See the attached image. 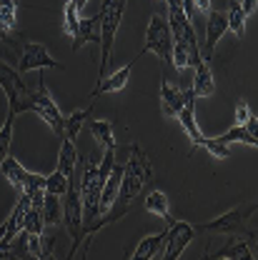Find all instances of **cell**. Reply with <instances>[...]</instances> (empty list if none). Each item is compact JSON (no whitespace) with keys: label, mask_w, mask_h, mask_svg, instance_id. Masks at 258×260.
Here are the masks:
<instances>
[{"label":"cell","mask_w":258,"mask_h":260,"mask_svg":"<svg viewBox=\"0 0 258 260\" xmlns=\"http://www.w3.org/2000/svg\"><path fill=\"white\" fill-rule=\"evenodd\" d=\"M126 3L128 0H103L100 3V68H98V83L108 75V60L113 53V43L118 28L126 15Z\"/></svg>","instance_id":"obj_2"},{"label":"cell","mask_w":258,"mask_h":260,"mask_svg":"<svg viewBox=\"0 0 258 260\" xmlns=\"http://www.w3.org/2000/svg\"><path fill=\"white\" fill-rule=\"evenodd\" d=\"M191 3H193L195 10H200L203 15H208V13H211V0H191Z\"/></svg>","instance_id":"obj_34"},{"label":"cell","mask_w":258,"mask_h":260,"mask_svg":"<svg viewBox=\"0 0 258 260\" xmlns=\"http://www.w3.org/2000/svg\"><path fill=\"white\" fill-rule=\"evenodd\" d=\"M181 125H183V130H186V135L191 138V143H193L195 148L203 143V133H200V128H198V120H195V98L191 95L186 103H183V108H181V113H178V118H176Z\"/></svg>","instance_id":"obj_18"},{"label":"cell","mask_w":258,"mask_h":260,"mask_svg":"<svg viewBox=\"0 0 258 260\" xmlns=\"http://www.w3.org/2000/svg\"><path fill=\"white\" fill-rule=\"evenodd\" d=\"M50 248H53V238H50V240H45V248H43V253H40V255H38L35 260H58L55 255H53V250H50Z\"/></svg>","instance_id":"obj_32"},{"label":"cell","mask_w":258,"mask_h":260,"mask_svg":"<svg viewBox=\"0 0 258 260\" xmlns=\"http://www.w3.org/2000/svg\"><path fill=\"white\" fill-rule=\"evenodd\" d=\"M198 148H206L213 158H218V160H226V158H231V148L228 145H223V143H218L216 138H203V143L198 145Z\"/></svg>","instance_id":"obj_30"},{"label":"cell","mask_w":258,"mask_h":260,"mask_svg":"<svg viewBox=\"0 0 258 260\" xmlns=\"http://www.w3.org/2000/svg\"><path fill=\"white\" fill-rule=\"evenodd\" d=\"M251 115H253V113H251L248 103L241 98V100L236 103V125H246V123L251 120Z\"/></svg>","instance_id":"obj_31"},{"label":"cell","mask_w":258,"mask_h":260,"mask_svg":"<svg viewBox=\"0 0 258 260\" xmlns=\"http://www.w3.org/2000/svg\"><path fill=\"white\" fill-rule=\"evenodd\" d=\"M256 200L251 203H243L233 210H226L223 215L208 220V223H200V225H193L195 233H221V235H243L246 240H253L256 243V235L248 230V220L256 215Z\"/></svg>","instance_id":"obj_3"},{"label":"cell","mask_w":258,"mask_h":260,"mask_svg":"<svg viewBox=\"0 0 258 260\" xmlns=\"http://www.w3.org/2000/svg\"><path fill=\"white\" fill-rule=\"evenodd\" d=\"M13 120H15V115L13 113H8V118H5V123H3V128H0V162L3 158L10 153V140H13Z\"/></svg>","instance_id":"obj_28"},{"label":"cell","mask_w":258,"mask_h":260,"mask_svg":"<svg viewBox=\"0 0 258 260\" xmlns=\"http://www.w3.org/2000/svg\"><path fill=\"white\" fill-rule=\"evenodd\" d=\"M91 133L103 150H116V138H113L110 120H91Z\"/></svg>","instance_id":"obj_24"},{"label":"cell","mask_w":258,"mask_h":260,"mask_svg":"<svg viewBox=\"0 0 258 260\" xmlns=\"http://www.w3.org/2000/svg\"><path fill=\"white\" fill-rule=\"evenodd\" d=\"M5 230H8V223H3V225H0V240H3V235H5Z\"/></svg>","instance_id":"obj_36"},{"label":"cell","mask_w":258,"mask_h":260,"mask_svg":"<svg viewBox=\"0 0 258 260\" xmlns=\"http://www.w3.org/2000/svg\"><path fill=\"white\" fill-rule=\"evenodd\" d=\"M18 38V0H0V45H13Z\"/></svg>","instance_id":"obj_12"},{"label":"cell","mask_w":258,"mask_h":260,"mask_svg":"<svg viewBox=\"0 0 258 260\" xmlns=\"http://www.w3.org/2000/svg\"><path fill=\"white\" fill-rule=\"evenodd\" d=\"M0 173L5 175V180H8L15 190H20V195H28V198H31V195L38 193V190H45V175L25 170L10 153L0 162Z\"/></svg>","instance_id":"obj_6"},{"label":"cell","mask_w":258,"mask_h":260,"mask_svg":"<svg viewBox=\"0 0 258 260\" xmlns=\"http://www.w3.org/2000/svg\"><path fill=\"white\" fill-rule=\"evenodd\" d=\"M195 238V228L191 223H183V220H173L168 225V235H165V243H163V258L161 260H181L183 250L188 248V243Z\"/></svg>","instance_id":"obj_9"},{"label":"cell","mask_w":258,"mask_h":260,"mask_svg":"<svg viewBox=\"0 0 258 260\" xmlns=\"http://www.w3.org/2000/svg\"><path fill=\"white\" fill-rule=\"evenodd\" d=\"M170 48H173V38H170V28H168V20L163 15H151L148 20V30H146V48L143 53H153L158 55L165 65H170Z\"/></svg>","instance_id":"obj_8"},{"label":"cell","mask_w":258,"mask_h":260,"mask_svg":"<svg viewBox=\"0 0 258 260\" xmlns=\"http://www.w3.org/2000/svg\"><path fill=\"white\" fill-rule=\"evenodd\" d=\"M151 180H153V165H151V160H148L146 150H143L138 143H133V145H130V158H128V162H126V168H123L121 185H118V193H116L113 205H110L108 213H103L96 223L85 230V235H83V243H80V248H83V258H85V250L91 248L93 235H96L100 228L110 225V223H118V220L130 210L133 200L143 193V188H146Z\"/></svg>","instance_id":"obj_1"},{"label":"cell","mask_w":258,"mask_h":260,"mask_svg":"<svg viewBox=\"0 0 258 260\" xmlns=\"http://www.w3.org/2000/svg\"><path fill=\"white\" fill-rule=\"evenodd\" d=\"M195 73H193V85H191V93L193 98H211L216 93V80H213V73H211V65L208 60H198L193 65Z\"/></svg>","instance_id":"obj_17"},{"label":"cell","mask_w":258,"mask_h":260,"mask_svg":"<svg viewBox=\"0 0 258 260\" xmlns=\"http://www.w3.org/2000/svg\"><path fill=\"white\" fill-rule=\"evenodd\" d=\"M75 165H78V150H75V143H70L68 138H63L61 143V155H58V173H63L65 178H70L75 173Z\"/></svg>","instance_id":"obj_22"},{"label":"cell","mask_w":258,"mask_h":260,"mask_svg":"<svg viewBox=\"0 0 258 260\" xmlns=\"http://www.w3.org/2000/svg\"><path fill=\"white\" fill-rule=\"evenodd\" d=\"M0 88L8 98V105H10L13 115H20V113L31 110V88L23 83L18 70H13L3 60H0Z\"/></svg>","instance_id":"obj_5"},{"label":"cell","mask_w":258,"mask_h":260,"mask_svg":"<svg viewBox=\"0 0 258 260\" xmlns=\"http://www.w3.org/2000/svg\"><path fill=\"white\" fill-rule=\"evenodd\" d=\"M161 3H163V0H161Z\"/></svg>","instance_id":"obj_38"},{"label":"cell","mask_w":258,"mask_h":260,"mask_svg":"<svg viewBox=\"0 0 258 260\" xmlns=\"http://www.w3.org/2000/svg\"><path fill=\"white\" fill-rule=\"evenodd\" d=\"M216 140H218V143H223V145H231V143H243V145H251V148H256L258 145L256 135H253V133H248L246 128H241V125H233L228 133L218 135Z\"/></svg>","instance_id":"obj_26"},{"label":"cell","mask_w":258,"mask_h":260,"mask_svg":"<svg viewBox=\"0 0 258 260\" xmlns=\"http://www.w3.org/2000/svg\"><path fill=\"white\" fill-rule=\"evenodd\" d=\"M40 215L45 228H55L63 223V200L53 193H43V205H40Z\"/></svg>","instance_id":"obj_19"},{"label":"cell","mask_w":258,"mask_h":260,"mask_svg":"<svg viewBox=\"0 0 258 260\" xmlns=\"http://www.w3.org/2000/svg\"><path fill=\"white\" fill-rule=\"evenodd\" d=\"M146 210H151L153 215H158L163 218L168 225L173 223V215H170V203H168V198L163 190H151L148 198H146Z\"/></svg>","instance_id":"obj_21"},{"label":"cell","mask_w":258,"mask_h":260,"mask_svg":"<svg viewBox=\"0 0 258 260\" xmlns=\"http://www.w3.org/2000/svg\"><path fill=\"white\" fill-rule=\"evenodd\" d=\"M88 118H91V110H85V108L70 110V115H63V138H68L70 143H75L83 125L88 123Z\"/></svg>","instance_id":"obj_20"},{"label":"cell","mask_w":258,"mask_h":260,"mask_svg":"<svg viewBox=\"0 0 258 260\" xmlns=\"http://www.w3.org/2000/svg\"><path fill=\"white\" fill-rule=\"evenodd\" d=\"M88 43H100V10L91 18H83L78 23V30L73 35V53L80 50Z\"/></svg>","instance_id":"obj_15"},{"label":"cell","mask_w":258,"mask_h":260,"mask_svg":"<svg viewBox=\"0 0 258 260\" xmlns=\"http://www.w3.org/2000/svg\"><path fill=\"white\" fill-rule=\"evenodd\" d=\"M165 235H168V228L161 233H153V235H146L133 250L128 253L126 260H153L158 253L163 250V243H165Z\"/></svg>","instance_id":"obj_16"},{"label":"cell","mask_w":258,"mask_h":260,"mask_svg":"<svg viewBox=\"0 0 258 260\" xmlns=\"http://www.w3.org/2000/svg\"><path fill=\"white\" fill-rule=\"evenodd\" d=\"M203 260H206V255H203Z\"/></svg>","instance_id":"obj_37"},{"label":"cell","mask_w":258,"mask_h":260,"mask_svg":"<svg viewBox=\"0 0 258 260\" xmlns=\"http://www.w3.org/2000/svg\"><path fill=\"white\" fill-rule=\"evenodd\" d=\"M216 258L256 260V258H253V240H238V243H228L226 248H221V250L216 253Z\"/></svg>","instance_id":"obj_23"},{"label":"cell","mask_w":258,"mask_h":260,"mask_svg":"<svg viewBox=\"0 0 258 260\" xmlns=\"http://www.w3.org/2000/svg\"><path fill=\"white\" fill-rule=\"evenodd\" d=\"M68 183H70V178H65L63 173H50V175H45V193H53L58 195V198H63L65 190H68Z\"/></svg>","instance_id":"obj_27"},{"label":"cell","mask_w":258,"mask_h":260,"mask_svg":"<svg viewBox=\"0 0 258 260\" xmlns=\"http://www.w3.org/2000/svg\"><path fill=\"white\" fill-rule=\"evenodd\" d=\"M31 110L40 115V120L53 130V135L63 138V113H61L58 103L50 98L43 78H40V83H38V90H31Z\"/></svg>","instance_id":"obj_7"},{"label":"cell","mask_w":258,"mask_h":260,"mask_svg":"<svg viewBox=\"0 0 258 260\" xmlns=\"http://www.w3.org/2000/svg\"><path fill=\"white\" fill-rule=\"evenodd\" d=\"M63 225L70 235V250H68V260L75 258V253L80 250L83 243V203H80V190H78V175H70L68 190L63 195Z\"/></svg>","instance_id":"obj_4"},{"label":"cell","mask_w":258,"mask_h":260,"mask_svg":"<svg viewBox=\"0 0 258 260\" xmlns=\"http://www.w3.org/2000/svg\"><path fill=\"white\" fill-rule=\"evenodd\" d=\"M78 23H80V13L73 8V3L68 0L65 3V8H63V28H65V32L73 38L75 35V30H78Z\"/></svg>","instance_id":"obj_29"},{"label":"cell","mask_w":258,"mask_h":260,"mask_svg":"<svg viewBox=\"0 0 258 260\" xmlns=\"http://www.w3.org/2000/svg\"><path fill=\"white\" fill-rule=\"evenodd\" d=\"M256 3L258 0H241V10H243L246 18H251V15L256 13Z\"/></svg>","instance_id":"obj_33"},{"label":"cell","mask_w":258,"mask_h":260,"mask_svg":"<svg viewBox=\"0 0 258 260\" xmlns=\"http://www.w3.org/2000/svg\"><path fill=\"white\" fill-rule=\"evenodd\" d=\"M40 68H58V70H63V63H58L48 53L45 45H40V43H25L15 70L18 73H28V70H40Z\"/></svg>","instance_id":"obj_10"},{"label":"cell","mask_w":258,"mask_h":260,"mask_svg":"<svg viewBox=\"0 0 258 260\" xmlns=\"http://www.w3.org/2000/svg\"><path fill=\"white\" fill-rule=\"evenodd\" d=\"M191 95H193L191 90L176 88V85H170V83L163 78L161 80V110H163V115H165V118H178L183 103H186Z\"/></svg>","instance_id":"obj_13"},{"label":"cell","mask_w":258,"mask_h":260,"mask_svg":"<svg viewBox=\"0 0 258 260\" xmlns=\"http://www.w3.org/2000/svg\"><path fill=\"white\" fill-rule=\"evenodd\" d=\"M70 3H73V8H75V10L80 13V10H83V8H85V5H88L91 0H70Z\"/></svg>","instance_id":"obj_35"},{"label":"cell","mask_w":258,"mask_h":260,"mask_svg":"<svg viewBox=\"0 0 258 260\" xmlns=\"http://www.w3.org/2000/svg\"><path fill=\"white\" fill-rule=\"evenodd\" d=\"M228 32V23H226V13H216L211 10L206 15V45L200 48V58L203 60H211L213 58V50L218 45V40Z\"/></svg>","instance_id":"obj_11"},{"label":"cell","mask_w":258,"mask_h":260,"mask_svg":"<svg viewBox=\"0 0 258 260\" xmlns=\"http://www.w3.org/2000/svg\"><path fill=\"white\" fill-rule=\"evenodd\" d=\"M226 23H228V30H233L236 38H243V32H246V15H243L238 0H228Z\"/></svg>","instance_id":"obj_25"},{"label":"cell","mask_w":258,"mask_h":260,"mask_svg":"<svg viewBox=\"0 0 258 260\" xmlns=\"http://www.w3.org/2000/svg\"><path fill=\"white\" fill-rule=\"evenodd\" d=\"M138 60H140V55H138L135 60H130L128 65H123L121 70L105 75V78L96 85V90H91V100H96V98L103 95V93H118V90H123V88L128 85V80H130V70H133V65L138 63Z\"/></svg>","instance_id":"obj_14"}]
</instances>
